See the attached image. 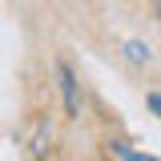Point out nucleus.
Here are the masks:
<instances>
[{"label": "nucleus", "mask_w": 161, "mask_h": 161, "mask_svg": "<svg viewBox=\"0 0 161 161\" xmlns=\"http://www.w3.org/2000/svg\"><path fill=\"white\" fill-rule=\"evenodd\" d=\"M57 77H60V97H64V113L69 117H77L80 113V93H77V77H73V69L57 60Z\"/></svg>", "instance_id": "1"}, {"label": "nucleus", "mask_w": 161, "mask_h": 161, "mask_svg": "<svg viewBox=\"0 0 161 161\" xmlns=\"http://www.w3.org/2000/svg\"><path fill=\"white\" fill-rule=\"evenodd\" d=\"M125 57L137 60V64H141V60H149V44H145V40H129V44H125Z\"/></svg>", "instance_id": "2"}, {"label": "nucleus", "mask_w": 161, "mask_h": 161, "mask_svg": "<svg viewBox=\"0 0 161 161\" xmlns=\"http://www.w3.org/2000/svg\"><path fill=\"white\" fill-rule=\"evenodd\" d=\"M113 149H117V153H121L125 161H157V157H149V153H133V149H129L125 141H113Z\"/></svg>", "instance_id": "3"}, {"label": "nucleus", "mask_w": 161, "mask_h": 161, "mask_svg": "<svg viewBox=\"0 0 161 161\" xmlns=\"http://www.w3.org/2000/svg\"><path fill=\"white\" fill-rule=\"evenodd\" d=\"M149 109H153V113L161 117V93H149Z\"/></svg>", "instance_id": "4"}]
</instances>
